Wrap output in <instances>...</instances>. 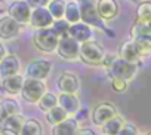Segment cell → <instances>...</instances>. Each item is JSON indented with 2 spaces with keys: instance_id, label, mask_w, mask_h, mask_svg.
I'll return each mask as SVG.
<instances>
[{
  "instance_id": "6da1fadb",
  "label": "cell",
  "mask_w": 151,
  "mask_h": 135,
  "mask_svg": "<svg viewBox=\"0 0 151 135\" xmlns=\"http://www.w3.org/2000/svg\"><path fill=\"white\" fill-rule=\"evenodd\" d=\"M58 34L50 28V27H45V28H37L34 36H33V43L34 46L45 53H50L56 49L58 45Z\"/></svg>"
},
{
  "instance_id": "7a4b0ae2",
  "label": "cell",
  "mask_w": 151,
  "mask_h": 135,
  "mask_svg": "<svg viewBox=\"0 0 151 135\" xmlns=\"http://www.w3.org/2000/svg\"><path fill=\"white\" fill-rule=\"evenodd\" d=\"M104 56H105L104 49L95 40L91 39V40H86V42L80 43L79 59H82L83 62H86L89 65H99V64H102Z\"/></svg>"
},
{
  "instance_id": "3957f363",
  "label": "cell",
  "mask_w": 151,
  "mask_h": 135,
  "mask_svg": "<svg viewBox=\"0 0 151 135\" xmlns=\"http://www.w3.org/2000/svg\"><path fill=\"white\" fill-rule=\"evenodd\" d=\"M107 69H108V73H110L111 77L113 76H119V77H123V79H126L129 82L138 73V64L124 61L120 56H114V59L111 61V64L107 67Z\"/></svg>"
},
{
  "instance_id": "277c9868",
  "label": "cell",
  "mask_w": 151,
  "mask_h": 135,
  "mask_svg": "<svg viewBox=\"0 0 151 135\" xmlns=\"http://www.w3.org/2000/svg\"><path fill=\"white\" fill-rule=\"evenodd\" d=\"M56 53L65 59V61H76L79 59V52H80V43L73 39L70 34H64L58 39L56 45Z\"/></svg>"
},
{
  "instance_id": "5b68a950",
  "label": "cell",
  "mask_w": 151,
  "mask_h": 135,
  "mask_svg": "<svg viewBox=\"0 0 151 135\" xmlns=\"http://www.w3.org/2000/svg\"><path fill=\"white\" fill-rule=\"evenodd\" d=\"M80 9V21L95 27V28H104L102 19L98 15L96 11V2L95 0H76Z\"/></svg>"
},
{
  "instance_id": "8992f818",
  "label": "cell",
  "mask_w": 151,
  "mask_h": 135,
  "mask_svg": "<svg viewBox=\"0 0 151 135\" xmlns=\"http://www.w3.org/2000/svg\"><path fill=\"white\" fill-rule=\"evenodd\" d=\"M45 92H46V85H45L43 80L33 79V77H25L19 95L27 103H37Z\"/></svg>"
},
{
  "instance_id": "52a82bcc",
  "label": "cell",
  "mask_w": 151,
  "mask_h": 135,
  "mask_svg": "<svg viewBox=\"0 0 151 135\" xmlns=\"http://www.w3.org/2000/svg\"><path fill=\"white\" fill-rule=\"evenodd\" d=\"M31 11L33 9L27 3V0H14L8 8V15L22 25V24H30Z\"/></svg>"
},
{
  "instance_id": "ba28073f",
  "label": "cell",
  "mask_w": 151,
  "mask_h": 135,
  "mask_svg": "<svg viewBox=\"0 0 151 135\" xmlns=\"http://www.w3.org/2000/svg\"><path fill=\"white\" fill-rule=\"evenodd\" d=\"M52 70V62L47 59H36L31 61L27 65V70H25V76L27 77H33V79H40L45 80Z\"/></svg>"
},
{
  "instance_id": "9c48e42d",
  "label": "cell",
  "mask_w": 151,
  "mask_h": 135,
  "mask_svg": "<svg viewBox=\"0 0 151 135\" xmlns=\"http://www.w3.org/2000/svg\"><path fill=\"white\" fill-rule=\"evenodd\" d=\"M116 114H117V110H116L114 104H111V103H99V104L95 105V108L92 110L91 120L93 122V125L102 126L108 119H111V117L116 116Z\"/></svg>"
},
{
  "instance_id": "30bf717a",
  "label": "cell",
  "mask_w": 151,
  "mask_h": 135,
  "mask_svg": "<svg viewBox=\"0 0 151 135\" xmlns=\"http://www.w3.org/2000/svg\"><path fill=\"white\" fill-rule=\"evenodd\" d=\"M22 123H24V117L19 113L2 117V119H0V134L18 135V134H21Z\"/></svg>"
},
{
  "instance_id": "8fae6325",
  "label": "cell",
  "mask_w": 151,
  "mask_h": 135,
  "mask_svg": "<svg viewBox=\"0 0 151 135\" xmlns=\"http://www.w3.org/2000/svg\"><path fill=\"white\" fill-rule=\"evenodd\" d=\"M67 34H70L73 39H76L79 43H83V42L92 39L93 30H92V25H89V24H86L83 21H77V22L70 24Z\"/></svg>"
},
{
  "instance_id": "7c38bea8",
  "label": "cell",
  "mask_w": 151,
  "mask_h": 135,
  "mask_svg": "<svg viewBox=\"0 0 151 135\" xmlns=\"http://www.w3.org/2000/svg\"><path fill=\"white\" fill-rule=\"evenodd\" d=\"M53 22V17L50 15V12L47 11L46 6H39L34 8L31 11V17H30V24L36 28H45V27H50Z\"/></svg>"
},
{
  "instance_id": "4fadbf2b",
  "label": "cell",
  "mask_w": 151,
  "mask_h": 135,
  "mask_svg": "<svg viewBox=\"0 0 151 135\" xmlns=\"http://www.w3.org/2000/svg\"><path fill=\"white\" fill-rule=\"evenodd\" d=\"M119 56L123 58L124 61L138 64V62L141 61V58H142V52H141V49L138 48V45L130 39V40H126V42L122 43L120 51H119Z\"/></svg>"
},
{
  "instance_id": "5bb4252c",
  "label": "cell",
  "mask_w": 151,
  "mask_h": 135,
  "mask_svg": "<svg viewBox=\"0 0 151 135\" xmlns=\"http://www.w3.org/2000/svg\"><path fill=\"white\" fill-rule=\"evenodd\" d=\"M56 86L59 89V92H70V94H76L80 89V79L76 76L74 73H62L58 77Z\"/></svg>"
},
{
  "instance_id": "9a60e30c",
  "label": "cell",
  "mask_w": 151,
  "mask_h": 135,
  "mask_svg": "<svg viewBox=\"0 0 151 135\" xmlns=\"http://www.w3.org/2000/svg\"><path fill=\"white\" fill-rule=\"evenodd\" d=\"M96 11L102 21H111L119 14V5L116 0H98Z\"/></svg>"
},
{
  "instance_id": "2e32d148",
  "label": "cell",
  "mask_w": 151,
  "mask_h": 135,
  "mask_svg": "<svg viewBox=\"0 0 151 135\" xmlns=\"http://www.w3.org/2000/svg\"><path fill=\"white\" fill-rule=\"evenodd\" d=\"M19 30H21V24H18L9 15L5 18H0V39L11 40L18 36Z\"/></svg>"
},
{
  "instance_id": "e0dca14e",
  "label": "cell",
  "mask_w": 151,
  "mask_h": 135,
  "mask_svg": "<svg viewBox=\"0 0 151 135\" xmlns=\"http://www.w3.org/2000/svg\"><path fill=\"white\" fill-rule=\"evenodd\" d=\"M79 131V120L76 117H65L59 123L52 126V134L53 135H73L77 134Z\"/></svg>"
},
{
  "instance_id": "ac0fdd59",
  "label": "cell",
  "mask_w": 151,
  "mask_h": 135,
  "mask_svg": "<svg viewBox=\"0 0 151 135\" xmlns=\"http://www.w3.org/2000/svg\"><path fill=\"white\" fill-rule=\"evenodd\" d=\"M58 105H61L68 113V116H71V114H76V111L80 108V101L76 94L61 92L58 95Z\"/></svg>"
},
{
  "instance_id": "d6986e66",
  "label": "cell",
  "mask_w": 151,
  "mask_h": 135,
  "mask_svg": "<svg viewBox=\"0 0 151 135\" xmlns=\"http://www.w3.org/2000/svg\"><path fill=\"white\" fill-rule=\"evenodd\" d=\"M19 73V59L17 55H5L0 59V76L6 77Z\"/></svg>"
},
{
  "instance_id": "ffe728a7",
  "label": "cell",
  "mask_w": 151,
  "mask_h": 135,
  "mask_svg": "<svg viewBox=\"0 0 151 135\" xmlns=\"http://www.w3.org/2000/svg\"><path fill=\"white\" fill-rule=\"evenodd\" d=\"M22 83H24V77H22L19 73H17V74H12V76H6V77H3L2 86H3V89L6 91V94L18 95V94L21 92Z\"/></svg>"
},
{
  "instance_id": "44dd1931",
  "label": "cell",
  "mask_w": 151,
  "mask_h": 135,
  "mask_svg": "<svg viewBox=\"0 0 151 135\" xmlns=\"http://www.w3.org/2000/svg\"><path fill=\"white\" fill-rule=\"evenodd\" d=\"M124 120L123 117H120L119 114L113 116L111 119H108L101 128H102V134H107V135H119V131L122 129Z\"/></svg>"
},
{
  "instance_id": "7402d4cb",
  "label": "cell",
  "mask_w": 151,
  "mask_h": 135,
  "mask_svg": "<svg viewBox=\"0 0 151 135\" xmlns=\"http://www.w3.org/2000/svg\"><path fill=\"white\" fill-rule=\"evenodd\" d=\"M21 134L22 135H42L43 134V128H42V125H40L39 120H36V119H27L22 123Z\"/></svg>"
},
{
  "instance_id": "603a6c76",
  "label": "cell",
  "mask_w": 151,
  "mask_h": 135,
  "mask_svg": "<svg viewBox=\"0 0 151 135\" xmlns=\"http://www.w3.org/2000/svg\"><path fill=\"white\" fill-rule=\"evenodd\" d=\"M67 116H68V113H67L61 105H55V107H52L50 110L46 111V120H47V123H50L52 126L56 125V123H59L61 120H64Z\"/></svg>"
},
{
  "instance_id": "cb8c5ba5",
  "label": "cell",
  "mask_w": 151,
  "mask_h": 135,
  "mask_svg": "<svg viewBox=\"0 0 151 135\" xmlns=\"http://www.w3.org/2000/svg\"><path fill=\"white\" fill-rule=\"evenodd\" d=\"M47 11L50 12V15L53 17V19H59L64 18V12H65V2L64 0H47Z\"/></svg>"
},
{
  "instance_id": "d4e9b609",
  "label": "cell",
  "mask_w": 151,
  "mask_h": 135,
  "mask_svg": "<svg viewBox=\"0 0 151 135\" xmlns=\"http://www.w3.org/2000/svg\"><path fill=\"white\" fill-rule=\"evenodd\" d=\"M37 104H39V108L46 113V111L50 110L52 107L58 105V95H55V94H52V92H45V94L40 97V100L37 101Z\"/></svg>"
},
{
  "instance_id": "484cf974",
  "label": "cell",
  "mask_w": 151,
  "mask_h": 135,
  "mask_svg": "<svg viewBox=\"0 0 151 135\" xmlns=\"http://www.w3.org/2000/svg\"><path fill=\"white\" fill-rule=\"evenodd\" d=\"M64 18H65V19H67L70 24L80 21V9H79L77 2H68V3L65 5Z\"/></svg>"
},
{
  "instance_id": "4316f807",
  "label": "cell",
  "mask_w": 151,
  "mask_h": 135,
  "mask_svg": "<svg viewBox=\"0 0 151 135\" xmlns=\"http://www.w3.org/2000/svg\"><path fill=\"white\" fill-rule=\"evenodd\" d=\"M0 108H2V117L18 114L19 113V104L14 98H6L0 103Z\"/></svg>"
},
{
  "instance_id": "83f0119b",
  "label": "cell",
  "mask_w": 151,
  "mask_h": 135,
  "mask_svg": "<svg viewBox=\"0 0 151 135\" xmlns=\"http://www.w3.org/2000/svg\"><path fill=\"white\" fill-rule=\"evenodd\" d=\"M132 40L138 45V48L141 49L142 55L150 53V51H151V36H148V34H136V36H132Z\"/></svg>"
},
{
  "instance_id": "f1b7e54d",
  "label": "cell",
  "mask_w": 151,
  "mask_h": 135,
  "mask_svg": "<svg viewBox=\"0 0 151 135\" xmlns=\"http://www.w3.org/2000/svg\"><path fill=\"white\" fill-rule=\"evenodd\" d=\"M130 33H132V36H136V34L151 36V17L147 18V19H142V21H136L135 25L132 27Z\"/></svg>"
},
{
  "instance_id": "f546056e",
  "label": "cell",
  "mask_w": 151,
  "mask_h": 135,
  "mask_svg": "<svg viewBox=\"0 0 151 135\" xmlns=\"http://www.w3.org/2000/svg\"><path fill=\"white\" fill-rule=\"evenodd\" d=\"M68 27H70V22H68L65 18L53 19V22H52V25H50V28L58 34V37H61V36L67 34V33H68Z\"/></svg>"
},
{
  "instance_id": "4dcf8cb0",
  "label": "cell",
  "mask_w": 151,
  "mask_h": 135,
  "mask_svg": "<svg viewBox=\"0 0 151 135\" xmlns=\"http://www.w3.org/2000/svg\"><path fill=\"white\" fill-rule=\"evenodd\" d=\"M151 17V2H142L136 11V21H142Z\"/></svg>"
},
{
  "instance_id": "1f68e13d",
  "label": "cell",
  "mask_w": 151,
  "mask_h": 135,
  "mask_svg": "<svg viewBox=\"0 0 151 135\" xmlns=\"http://www.w3.org/2000/svg\"><path fill=\"white\" fill-rule=\"evenodd\" d=\"M127 83L129 82L126 79H123V77H119V76H113L111 77V86L119 94H122V92H124L127 89Z\"/></svg>"
},
{
  "instance_id": "d6a6232c",
  "label": "cell",
  "mask_w": 151,
  "mask_h": 135,
  "mask_svg": "<svg viewBox=\"0 0 151 135\" xmlns=\"http://www.w3.org/2000/svg\"><path fill=\"white\" fill-rule=\"evenodd\" d=\"M136 134H139V131H138V128L135 126V125H132V123H123V126H122V129L119 131V135H136Z\"/></svg>"
},
{
  "instance_id": "836d02e7",
  "label": "cell",
  "mask_w": 151,
  "mask_h": 135,
  "mask_svg": "<svg viewBox=\"0 0 151 135\" xmlns=\"http://www.w3.org/2000/svg\"><path fill=\"white\" fill-rule=\"evenodd\" d=\"M27 3L30 5L31 9H34V8H39V6H45L47 3V0H27Z\"/></svg>"
},
{
  "instance_id": "e575fe53",
  "label": "cell",
  "mask_w": 151,
  "mask_h": 135,
  "mask_svg": "<svg viewBox=\"0 0 151 135\" xmlns=\"http://www.w3.org/2000/svg\"><path fill=\"white\" fill-rule=\"evenodd\" d=\"M6 55V51H5V46L2 45V43H0V59H2L3 56Z\"/></svg>"
},
{
  "instance_id": "d590c367",
  "label": "cell",
  "mask_w": 151,
  "mask_h": 135,
  "mask_svg": "<svg viewBox=\"0 0 151 135\" xmlns=\"http://www.w3.org/2000/svg\"><path fill=\"white\" fill-rule=\"evenodd\" d=\"M77 134H91V135H93V134H95V131H89V129H82V131H77Z\"/></svg>"
},
{
  "instance_id": "8d00e7d4",
  "label": "cell",
  "mask_w": 151,
  "mask_h": 135,
  "mask_svg": "<svg viewBox=\"0 0 151 135\" xmlns=\"http://www.w3.org/2000/svg\"><path fill=\"white\" fill-rule=\"evenodd\" d=\"M0 119H2V108H0Z\"/></svg>"
},
{
  "instance_id": "74e56055",
  "label": "cell",
  "mask_w": 151,
  "mask_h": 135,
  "mask_svg": "<svg viewBox=\"0 0 151 135\" xmlns=\"http://www.w3.org/2000/svg\"><path fill=\"white\" fill-rule=\"evenodd\" d=\"M150 53H151V51H150Z\"/></svg>"
},
{
  "instance_id": "f35d334b",
  "label": "cell",
  "mask_w": 151,
  "mask_h": 135,
  "mask_svg": "<svg viewBox=\"0 0 151 135\" xmlns=\"http://www.w3.org/2000/svg\"><path fill=\"white\" fill-rule=\"evenodd\" d=\"M133 2H135V0H133Z\"/></svg>"
}]
</instances>
